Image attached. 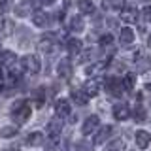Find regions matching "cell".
I'll use <instances>...</instances> for the list:
<instances>
[{"label":"cell","mask_w":151,"mask_h":151,"mask_svg":"<svg viewBox=\"0 0 151 151\" xmlns=\"http://www.w3.org/2000/svg\"><path fill=\"white\" fill-rule=\"evenodd\" d=\"M134 119H136V123H144L145 121V110H144V106H136L134 108Z\"/></svg>","instance_id":"4316f807"},{"label":"cell","mask_w":151,"mask_h":151,"mask_svg":"<svg viewBox=\"0 0 151 151\" xmlns=\"http://www.w3.org/2000/svg\"><path fill=\"white\" fill-rule=\"evenodd\" d=\"M6 8H8V2H6V0H0V15L6 12Z\"/></svg>","instance_id":"d6a6232c"},{"label":"cell","mask_w":151,"mask_h":151,"mask_svg":"<svg viewBox=\"0 0 151 151\" xmlns=\"http://www.w3.org/2000/svg\"><path fill=\"white\" fill-rule=\"evenodd\" d=\"M70 98L76 102V106H87V102H89V96L81 89H72L70 91Z\"/></svg>","instance_id":"52a82bcc"},{"label":"cell","mask_w":151,"mask_h":151,"mask_svg":"<svg viewBox=\"0 0 151 151\" xmlns=\"http://www.w3.org/2000/svg\"><path fill=\"white\" fill-rule=\"evenodd\" d=\"M21 64H23V68H25L27 72H30V74H38L40 68H42V63H40V59H38L36 55H27L25 59L21 60Z\"/></svg>","instance_id":"7a4b0ae2"},{"label":"cell","mask_w":151,"mask_h":151,"mask_svg":"<svg viewBox=\"0 0 151 151\" xmlns=\"http://www.w3.org/2000/svg\"><path fill=\"white\" fill-rule=\"evenodd\" d=\"M44 4H47V6H51V4H55V0H42Z\"/></svg>","instance_id":"836d02e7"},{"label":"cell","mask_w":151,"mask_h":151,"mask_svg":"<svg viewBox=\"0 0 151 151\" xmlns=\"http://www.w3.org/2000/svg\"><path fill=\"white\" fill-rule=\"evenodd\" d=\"M78 8H79L81 13H85V15H91V13L94 12L93 0H78Z\"/></svg>","instance_id":"2e32d148"},{"label":"cell","mask_w":151,"mask_h":151,"mask_svg":"<svg viewBox=\"0 0 151 151\" xmlns=\"http://www.w3.org/2000/svg\"><path fill=\"white\" fill-rule=\"evenodd\" d=\"M151 144V134L145 130H138L136 132V145H138L140 149H145L147 145Z\"/></svg>","instance_id":"7c38bea8"},{"label":"cell","mask_w":151,"mask_h":151,"mask_svg":"<svg viewBox=\"0 0 151 151\" xmlns=\"http://www.w3.org/2000/svg\"><path fill=\"white\" fill-rule=\"evenodd\" d=\"M104 151H125V142L123 140H113L111 144H108Z\"/></svg>","instance_id":"603a6c76"},{"label":"cell","mask_w":151,"mask_h":151,"mask_svg":"<svg viewBox=\"0 0 151 151\" xmlns=\"http://www.w3.org/2000/svg\"><path fill=\"white\" fill-rule=\"evenodd\" d=\"M111 132H113V129L110 125H106V127H102L100 130H98V134L94 136V144L96 145H100V144H104V142H106L108 138H110L111 136Z\"/></svg>","instance_id":"4fadbf2b"},{"label":"cell","mask_w":151,"mask_h":151,"mask_svg":"<svg viewBox=\"0 0 151 151\" xmlns=\"http://www.w3.org/2000/svg\"><path fill=\"white\" fill-rule=\"evenodd\" d=\"M2 25H4V21H2V17H0V28H2Z\"/></svg>","instance_id":"8d00e7d4"},{"label":"cell","mask_w":151,"mask_h":151,"mask_svg":"<svg viewBox=\"0 0 151 151\" xmlns=\"http://www.w3.org/2000/svg\"><path fill=\"white\" fill-rule=\"evenodd\" d=\"M60 130H63V121L60 119H51L47 123V136L51 140H57L60 136Z\"/></svg>","instance_id":"277c9868"},{"label":"cell","mask_w":151,"mask_h":151,"mask_svg":"<svg viewBox=\"0 0 151 151\" xmlns=\"http://www.w3.org/2000/svg\"><path fill=\"white\" fill-rule=\"evenodd\" d=\"M142 13H144V19H145V21H147V23H151V6H147V8H145Z\"/></svg>","instance_id":"4dcf8cb0"},{"label":"cell","mask_w":151,"mask_h":151,"mask_svg":"<svg viewBox=\"0 0 151 151\" xmlns=\"http://www.w3.org/2000/svg\"><path fill=\"white\" fill-rule=\"evenodd\" d=\"M136 85V76L134 74H127L125 78H123V87L127 89V91H132Z\"/></svg>","instance_id":"d4e9b609"},{"label":"cell","mask_w":151,"mask_h":151,"mask_svg":"<svg viewBox=\"0 0 151 151\" xmlns=\"http://www.w3.org/2000/svg\"><path fill=\"white\" fill-rule=\"evenodd\" d=\"M47 13H44V12H34L32 13V23H34L36 27H45L47 25Z\"/></svg>","instance_id":"ac0fdd59"},{"label":"cell","mask_w":151,"mask_h":151,"mask_svg":"<svg viewBox=\"0 0 151 151\" xmlns=\"http://www.w3.org/2000/svg\"><path fill=\"white\" fill-rule=\"evenodd\" d=\"M17 129L15 127H4L2 130H0V136H2V138H13V136H17Z\"/></svg>","instance_id":"83f0119b"},{"label":"cell","mask_w":151,"mask_h":151,"mask_svg":"<svg viewBox=\"0 0 151 151\" xmlns=\"http://www.w3.org/2000/svg\"><path fill=\"white\" fill-rule=\"evenodd\" d=\"M83 27H85V23H83L81 15H74L72 17V23H70V28H72L74 32H81Z\"/></svg>","instance_id":"44dd1931"},{"label":"cell","mask_w":151,"mask_h":151,"mask_svg":"<svg viewBox=\"0 0 151 151\" xmlns=\"http://www.w3.org/2000/svg\"><path fill=\"white\" fill-rule=\"evenodd\" d=\"M15 15H19V17L30 15V4H28V2H21L19 6H15Z\"/></svg>","instance_id":"7402d4cb"},{"label":"cell","mask_w":151,"mask_h":151,"mask_svg":"<svg viewBox=\"0 0 151 151\" xmlns=\"http://www.w3.org/2000/svg\"><path fill=\"white\" fill-rule=\"evenodd\" d=\"M93 57V51L89 49V51H83L81 53V57H79V63H83V60H87V59H91Z\"/></svg>","instance_id":"f546056e"},{"label":"cell","mask_w":151,"mask_h":151,"mask_svg":"<svg viewBox=\"0 0 151 151\" xmlns=\"http://www.w3.org/2000/svg\"><path fill=\"white\" fill-rule=\"evenodd\" d=\"M45 142V136L42 132H32V134L27 136V144L28 145H42Z\"/></svg>","instance_id":"e0dca14e"},{"label":"cell","mask_w":151,"mask_h":151,"mask_svg":"<svg viewBox=\"0 0 151 151\" xmlns=\"http://www.w3.org/2000/svg\"><path fill=\"white\" fill-rule=\"evenodd\" d=\"M98 123H100V119H98V115H89L87 119L83 121V127H81V132L85 136H89L91 132L96 130V127H98Z\"/></svg>","instance_id":"5b68a950"},{"label":"cell","mask_w":151,"mask_h":151,"mask_svg":"<svg viewBox=\"0 0 151 151\" xmlns=\"http://www.w3.org/2000/svg\"><path fill=\"white\" fill-rule=\"evenodd\" d=\"M113 42V38H111V34H104L102 38H100V45L102 47H106V45H110Z\"/></svg>","instance_id":"f1b7e54d"},{"label":"cell","mask_w":151,"mask_h":151,"mask_svg":"<svg viewBox=\"0 0 151 151\" xmlns=\"http://www.w3.org/2000/svg\"><path fill=\"white\" fill-rule=\"evenodd\" d=\"M85 94L87 96H96L98 94V85H96V81H93V79H89V81H85Z\"/></svg>","instance_id":"ffe728a7"},{"label":"cell","mask_w":151,"mask_h":151,"mask_svg":"<svg viewBox=\"0 0 151 151\" xmlns=\"http://www.w3.org/2000/svg\"><path fill=\"white\" fill-rule=\"evenodd\" d=\"M2 78H4V70L0 68V79H2Z\"/></svg>","instance_id":"d590c367"},{"label":"cell","mask_w":151,"mask_h":151,"mask_svg":"<svg viewBox=\"0 0 151 151\" xmlns=\"http://www.w3.org/2000/svg\"><path fill=\"white\" fill-rule=\"evenodd\" d=\"M119 42L123 45H129L134 42V32H132V28L129 27H125V28H121V32H119Z\"/></svg>","instance_id":"5bb4252c"},{"label":"cell","mask_w":151,"mask_h":151,"mask_svg":"<svg viewBox=\"0 0 151 151\" xmlns=\"http://www.w3.org/2000/svg\"><path fill=\"white\" fill-rule=\"evenodd\" d=\"M106 60H98V63H93L91 66H87V76H91V78H94V76H100L104 70H106Z\"/></svg>","instance_id":"8fae6325"},{"label":"cell","mask_w":151,"mask_h":151,"mask_svg":"<svg viewBox=\"0 0 151 151\" xmlns=\"http://www.w3.org/2000/svg\"><path fill=\"white\" fill-rule=\"evenodd\" d=\"M40 49L44 51V53H51V51H53V42H51V38H42L40 40Z\"/></svg>","instance_id":"484cf974"},{"label":"cell","mask_w":151,"mask_h":151,"mask_svg":"<svg viewBox=\"0 0 151 151\" xmlns=\"http://www.w3.org/2000/svg\"><path fill=\"white\" fill-rule=\"evenodd\" d=\"M121 19L127 23H136V19H138V9L134 6H125L121 12Z\"/></svg>","instance_id":"30bf717a"},{"label":"cell","mask_w":151,"mask_h":151,"mask_svg":"<svg viewBox=\"0 0 151 151\" xmlns=\"http://www.w3.org/2000/svg\"><path fill=\"white\" fill-rule=\"evenodd\" d=\"M57 72L63 79H70V76H72V63H70L68 59H60L59 64H57Z\"/></svg>","instance_id":"8992f818"},{"label":"cell","mask_w":151,"mask_h":151,"mask_svg":"<svg viewBox=\"0 0 151 151\" xmlns=\"http://www.w3.org/2000/svg\"><path fill=\"white\" fill-rule=\"evenodd\" d=\"M138 2H149V0H138Z\"/></svg>","instance_id":"74e56055"},{"label":"cell","mask_w":151,"mask_h":151,"mask_svg":"<svg viewBox=\"0 0 151 151\" xmlns=\"http://www.w3.org/2000/svg\"><path fill=\"white\" fill-rule=\"evenodd\" d=\"M129 115H130V110H129L127 104H117V106H113V117H115L117 121L129 119Z\"/></svg>","instance_id":"9c48e42d"},{"label":"cell","mask_w":151,"mask_h":151,"mask_svg":"<svg viewBox=\"0 0 151 151\" xmlns=\"http://www.w3.org/2000/svg\"><path fill=\"white\" fill-rule=\"evenodd\" d=\"M17 57L13 51H0V64H13Z\"/></svg>","instance_id":"d6986e66"},{"label":"cell","mask_w":151,"mask_h":151,"mask_svg":"<svg viewBox=\"0 0 151 151\" xmlns=\"http://www.w3.org/2000/svg\"><path fill=\"white\" fill-rule=\"evenodd\" d=\"M147 47L151 49V34H149V38H147Z\"/></svg>","instance_id":"e575fe53"},{"label":"cell","mask_w":151,"mask_h":151,"mask_svg":"<svg viewBox=\"0 0 151 151\" xmlns=\"http://www.w3.org/2000/svg\"><path fill=\"white\" fill-rule=\"evenodd\" d=\"M104 8H108V9H123L125 8V0H104Z\"/></svg>","instance_id":"cb8c5ba5"},{"label":"cell","mask_w":151,"mask_h":151,"mask_svg":"<svg viewBox=\"0 0 151 151\" xmlns=\"http://www.w3.org/2000/svg\"><path fill=\"white\" fill-rule=\"evenodd\" d=\"M81 40H78V38H70L68 42H66V49L70 51V55H78L81 53Z\"/></svg>","instance_id":"9a60e30c"},{"label":"cell","mask_w":151,"mask_h":151,"mask_svg":"<svg viewBox=\"0 0 151 151\" xmlns=\"http://www.w3.org/2000/svg\"><path fill=\"white\" fill-rule=\"evenodd\" d=\"M12 113H13V117H15L17 123H25L28 117H30V106H28L25 100H17L12 106Z\"/></svg>","instance_id":"6da1fadb"},{"label":"cell","mask_w":151,"mask_h":151,"mask_svg":"<svg viewBox=\"0 0 151 151\" xmlns=\"http://www.w3.org/2000/svg\"><path fill=\"white\" fill-rule=\"evenodd\" d=\"M0 91H2V81H0Z\"/></svg>","instance_id":"f35d334b"},{"label":"cell","mask_w":151,"mask_h":151,"mask_svg":"<svg viewBox=\"0 0 151 151\" xmlns=\"http://www.w3.org/2000/svg\"><path fill=\"white\" fill-rule=\"evenodd\" d=\"M55 111L60 119L66 117V115H70V102L66 100V98H59V100L55 102Z\"/></svg>","instance_id":"ba28073f"},{"label":"cell","mask_w":151,"mask_h":151,"mask_svg":"<svg viewBox=\"0 0 151 151\" xmlns=\"http://www.w3.org/2000/svg\"><path fill=\"white\" fill-rule=\"evenodd\" d=\"M106 91H110L113 96H121L123 93H125V87H123V81L117 78H108L106 79Z\"/></svg>","instance_id":"3957f363"},{"label":"cell","mask_w":151,"mask_h":151,"mask_svg":"<svg viewBox=\"0 0 151 151\" xmlns=\"http://www.w3.org/2000/svg\"><path fill=\"white\" fill-rule=\"evenodd\" d=\"M45 151H57V140H51L49 144H47V147Z\"/></svg>","instance_id":"1f68e13d"}]
</instances>
